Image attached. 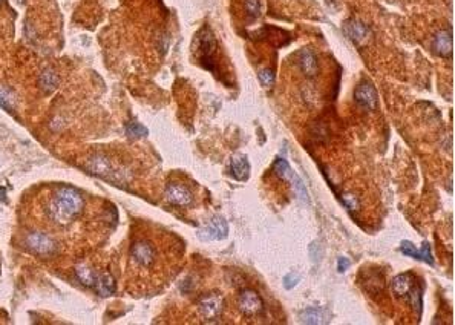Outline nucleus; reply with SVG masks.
Instances as JSON below:
<instances>
[{"label":"nucleus","instance_id":"obj_11","mask_svg":"<svg viewBox=\"0 0 455 325\" xmlns=\"http://www.w3.org/2000/svg\"><path fill=\"white\" fill-rule=\"evenodd\" d=\"M400 252L406 256H411L414 259H420V261H425L426 264H434V259H433V253H431V246L429 243H423L422 249L417 250L416 246L411 243V241H402V246H400Z\"/></svg>","mask_w":455,"mask_h":325},{"label":"nucleus","instance_id":"obj_22","mask_svg":"<svg viewBox=\"0 0 455 325\" xmlns=\"http://www.w3.org/2000/svg\"><path fill=\"white\" fill-rule=\"evenodd\" d=\"M75 273L77 278L84 284V286H94L95 284V276L92 273V270L86 266V264H80L75 267Z\"/></svg>","mask_w":455,"mask_h":325},{"label":"nucleus","instance_id":"obj_10","mask_svg":"<svg viewBox=\"0 0 455 325\" xmlns=\"http://www.w3.org/2000/svg\"><path fill=\"white\" fill-rule=\"evenodd\" d=\"M26 244H28V247L34 253L41 255V256L51 255L54 252V249H55L54 241L48 235H44L41 232H32V233H29L28 238H26Z\"/></svg>","mask_w":455,"mask_h":325},{"label":"nucleus","instance_id":"obj_3","mask_svg":"<svg viewBox=\"0 0 455 325\" xmlns=\"http://www.w3.org/2000/svg\"><path fill=\"white\" fill-rule=\"evenodd\" d=\"M130 258L138 267L150 269L156 259V250L149 241L140 240V241L133 243V246L130 247Z\"/></svg>","mask_w":455,"mask_h":325},{"label":"nucleus","instance_id":"obj_5","mask_svg":"<svg viewBox=\"0 0 455 325\" xmlns=\"http://www.w3.org/2000/svg\"><path fill=\"white\" fill-rule=\"evenodd\" d=\"M198 310H199V315L206 321H215L222 315L224 299L219 295H207V296L199 299Z\"/></svg>","mask_w":455,"mask_h":325},{"label":"nucleus","instance_id":"obj_7","mask_svg":"<svg viewBox=\"0 0 455 325\" xmlns=\"http://www.w3.org/2000/svg\"><path fill=\"white\" fill-rule=\"evenodd\" d=\"M238 306H239V310L245 315V316H255V315H259L264 309V304H262V299L259 298V295L255 292V290H244L241 295H239V299H238Z\"/></svg>","mask_w":455,"mask_h":325},{"label":"nucleus","instance_id":"obj_2","mask_svg":"<svg viewBox=\"0 0 455 325\" xmlns=\"http://www.w3.org/2000/svg\"><path fill=\"white\" fill-rule=\"evenodd\" d=\"M215 52H216L215 37L207 28H202L201 32L198 34V55H199V61L210 71H215V66H213Z\"/></svg>","mask_w":455,"mask_h":325},{"label":"nucleus","instance_id":"obj_6","mask_svg":"<svg viewBox=\"0 0 455 325\" xmlns=\"http://www.w3.org/2000/svg\"><path fill=\"white\" fill-rule=\"evenodd\" d=\"M354 100L359 106H362L363 109H376L377 107V103H379V97H377V91L376 88L368 83V81H363L360 83L356 91H354Z\"/></svg>","mask_w":455,"mask_h":325},{"label":"nucleus","instance_id":"obj_14","mask_svg":"<svg viewBox=\"0 0 455 325\" xmlns=\"http://www.w3.org/2000/svg\"><path fill=\"white\" fill-rule=\"evenodd\" d=\"M391 289H393V293L397 298H406V296H410V293L414 289V276L411 273L397 275L393 279V283H391Z\"/></svg>","mask_w":455,"mask_h":325},{"label":"nucleus","instance_id":"obj_19","mask_svg":"<svg viewBox=\"0 0 455 325\" xmlns=\"http://www.w3.org/2000/svg\"><path fill=\"white\" fill-rule=\"evenodd\" d=\"M273 170H275V174L281 178V180H284V181H291V178L294 177V172H293V169L290 167V164H288V161L287 160H284V158H279V160H276V163L273 164Z\"/></svg>","mask_w":455,"mask_h":325},{"label":"nucleus","instance_id":"obj_29","mask_svg":"<svg viewBox=\"0 0 455 325\" xmlns=\"http://www.w3.org/2000/svg\"><path fill=\"white\" fill-rule=\"evenodd\" d=\"M308 253H310V256H311L313 261H317L321 258V252H317V243L316 241L311 243V246L308 247Z\"/></svg>","mask_w":455,"mask_h":325},{"label":"nucleus","instance_id":"obj_17","mask_svg":"<svg viewBox=\"0 0 455 325\" xmlns=\"http://www.w3.org/2000/svg\"><path fill=\"white\" fill-rule=\"evenodd\" d=\"M58 75L54 69L51 68H46L41 74H40V78H38V83H40V88L43 89V92L46 94H51L54 92L57 88H58Z\"/></svg>","mask_w":455,"mask_h":325},{"label":"nucleus","instance_id":"obj_24","mask_svg":"<svg viewBox=\"0 0 455 325\" xmlns=\"http://www.w3.org/2000/svg\"><path fill=\"white\" fill-rule=\"evenodd\" d=\"M126 132H127V135L132 137V138H136V137H146V135L149 134V131H147L144 126H141L140 123H135V121H132V123H129V124L126 126Z\"/></svg>","mask_w":455,"mask_h":325},{"label":"nucleus","instance_id":"obj_16","mask_svg":"<svg viewBox=\"0 0 455 325\" xmlns=\"http://www.w3.org/2000/svg\"><path fill=\"white\" fill-rule=\"evenodd\" d=\"M301 68H302L305 75L314 77L317 74L319 61H317V57L314 55V52L311 49H304L301 52Z\"/></svg>","mask_w":455,"mask_h":325},{"label":"nucleus","instance_id":"obj_13","mask_svg":"<svg viewBox=\"0 0 455 325\" xmlns=\"http://www.w3.org/2000/svg\"><path fill=\"white\" fill-rule=\"evenodd\" d=\"M230 172L238 181L248 180L250 175V163L244 154H235L230 160Z\"/></svg>","mask_w":455,"mask_h":325},{"label":"nucleus","instance_id":"obj_8","mask_svg":"<svg viewBox=\"0 0 455 325\" xmlns=\"http://www.w3.org/2000/svg\"><path fill=\"white\" fill-rule=\"evenodd\" d=\"M199 238L204 241H213V240H224L229 235V226L227 221L221 216H215L206 227L199 230Z\"/></svg>","mask_w":455,"mask_h":325},{"label":"nucleus","instance_id":"obj_9","mask_svg":"<svg viewBox=\"0 0 455 325\" xmlns=\"http://www.w3.org/2000/svg\"><path fill=\"white\" fill-rule=\"evenodd\" d=\"M166 198L170 204L173 206H179V207H187L193 203V195L192 192L178 183H172L167 186L166 189Z\"/></svg>","mask_w":455,"mask_h":325},{"label":"nucleus","instance_id":"obj_12","mask_svg":"<svg viewBox=\"0 0 455 325\" xmlns=\"http://www.w3.org/2000/svg\"><path fill=\"white\" fill-rule=\"evenodd\" d=\"M434 52L440 57H451L452 55V32L449 29L439 31L433 40Z\"/></svg>","mask_w":455,"mask_h":325},{"label":"nucleus","instance_id":"obj_31","mask_svg":"<svg viewBox=\"0 0 455 325\" xmlns=\"http://www.w3.org/2000/svg\"><path fill=\"white\" fill-rule=\"evenodd\" d=\"M5 197H6V192H5V189H2V187H0V201H6V198H5Z\"/></svg>","mask_w":455,"mask_h":325},{"label":"nucleus","instance_id":"obj_1","mask_svg":"<svg viewBox=\"0 0 455 325\" xmlns=\"http://www.w3.org/2000/svg\"><path fill=\"white\" fill-rule=\"evenodd\" d=\"M83 206H84L83 198L77 190L71 187H61L55 192V195L49 201L46 207V213L49 220H52L54 223L66 226L81 213Z\"/></svg>","mask_w":455,"mask_h":325},{"label":"nucleus","instance_id":"obj_26","mask_svg":"<svg viewBox=\"0 0 455 325\" xmlns=\"http://www.w3.org/2000/svg\"><path fill=\"white\" fill-rule=\"evenodd\" d=\"M245 11L252 17H258L261 14V0H245Z\"/></svg>","mask_w":455,"mask_h":325},{"label":"nucleus","instance_id":"obj_15","mask_svg":"<svg viewBox=\"0 0 455 325\" xmlns=\"http://www.w3.org/2000/svg\"><path fill=\"white\" fill-rule=\"evenodd\" d=\"M344 31L354 43H362V41L368 40V37H370V29L367 28V25H363L362 21H357V20L347 21Z\"/></svg>","mask_w":455,"mask_h":325},{"label":"nucleus","instance_id":"obj_18","mask_svg":"<svg viewBox=\"0 0 455 325\" xmlns=\"http://www.w3.org/2000/svg\"><path fill=\"white\" fill-rule=\"evenodd\" d=\"M95 287H97V292L101 295V296H110V295H113V292H115V281H113V278L109 275V273H103V275H100L97 279H95V284H94Z\"/></svg>","mask_w":455,"mask_h":325},{"label":"nucleus","instance_id":"obj_25","mask_svg":"<svg viewBox=\"0 0 455 325\" xmlns=\"http://www.w3.org/2000/svg\"><path fill=\"white\" fill-rule=\"evenodd\" d=\"M342 203L344 206L350 210V212H356L359 210V198L353 193H347L342 197Z\"/></svg>","mask_w":455,"mask_h":325},{"label":"nucleus","instance_id":"obj_28","mask_svg":"<svg viewBox=\"0 0 455 325\" xmlns=\"http://www.w3.org/2000/svg\"><path fill=\"white\" fill-rule=\"evenodd\" d=\"M299 281H301V276L296 275L294 272H291V273H288V275L284 276V287H285L287 290H291L293 287L298 286Z\"/></svg>","mask_w":455,"mask_h":325},{"label":"nucleus","instance_id":"obj_23","mask_svg":"<svg viewBox=\"0 0 455 325\" xmlns=\"http://www.w3.org/2000/svg\"><path fill=\"white\" fill-rule=\"evenodd\" d=\"M290 183L293 184V189H294V192H296V197H299L302 201H307V200H308V193H307L305 184H304V181L299 178V175L294 174V177L291 178Z\"/></svg>","mask_w":455,"mask_h":325},{"label":"nucleus","instance_id":"obj_21","mask_svg":"<svg viewBox=\"0 0 455 325\" xmlns=\"http://www.w3.org/2000/svg\"><path fill=\"white\" fill-rule=\"evenodd\" d=\"M0 107H3L8 112H12L15 107V95L6 88L0 84Z\"/></svg>","mask_w":455,"mask_h":325},{"label":"nucleus","instance_id":"obj_4","mask_svg":"<svg viewBox=\"0 0 455 325\" xmlns=\"http://www.w3.org/2000/svg\"><path fill=\"white\" fill-rule=\"evenodd\" d=\"M86 167L90 174L101 177V178H107V180H117V177L121 174L115 167L112 160L104 155H95V157L89 158L86 163Z\"/></svg>","mask_w":455,"mask_h":325},{"label":"nucleus","instance_id":"obj_20","mask_svg":"<svg viewBox=\"0 0 455 325\" xmlns=\"http://www.w3.org/2000/svg\"><path fill=\"white\" fill-rule=\"evenodd\" d=\"M301 319L304 324H322L324 322V315L319 309L316 307H308L301 313Z\"/></svg>","mask_w":455,"mask_h":325},{"label":"nucleus","instance_id":"obj_27","mask_svg":"<svg viewBox=\"0 0 455 325\" xmlns=\"http://www.w3.org/2000/svg\"><path fill=\"white\" fill-rule=\"evenodd\" d=\"M273 80H275V75H273V71H271V69L265 68V69L259 71V81H261L265 88L271 86Z\"/></svg>","mask_w":455,"mask_h":325},{"label":"nucleus","instance_id":"obj_30","mask_svg":"<svg viewBox=\"0 0 455 325\" xmlns=\"http://www.w3.org/2000/svg\"><path fill=\"white\" fill-rule=\"evenodd\" d=\"M350 266H351V263H350L348 258H339V266H337V269H339L340 273H344Z\"/></svg>","mask_w":455,"mask_h":325}]
</instances>
